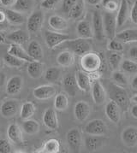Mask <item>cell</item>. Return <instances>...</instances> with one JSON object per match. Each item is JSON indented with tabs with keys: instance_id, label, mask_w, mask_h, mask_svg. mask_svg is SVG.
I'll return each mask as SVG.
<instances>
[{
	"instance_id": "6da1fadb",
	"label": "cell",
	"mask_w": 137,
	"mask_h": 153,
	"mask_svg": "<svg viewBox=\"0 0 137 153\" xmlns=\"http://www.w3.org/2000/svg\"><path fill=\"white\" fill-rule=\"evenodd\" d=\"M108 93L110 98L118 104L121 110L124 111L128 110V108L130 107V101L128 92L124 88L122 87V86L110 83L108 86Z\"/></svg>"
},
{
	"instance_id": "7a4b0ae2",
	"label": "cell",
	"mask_w": 137,
	"mask_h": 153,
	"mask_svg": "<svg viewBox=\"0 0 137 153\" xmlns=\"http://www.w3.org/2000/svg\"><path fill=\"white\" fill-rule=\"evenodd\" d=\"M104 59L99 53L89 51L82 56L81 59V66L85 72L94 73L101 68Z\"/></svg>"
},
{
	"instance_id": "3957f363",
	"label": "cell",
	"mask_w": 137,
	"mask_h": 153,
	"mask_svg": "<svg viewBox=\"0 0 137 153\" xmlns=\"http://www.w3.org/2000/svg\"><path fill=\"white\" fill-rule=\"evenodd\" d=\"M64 46L73 52L75 55L83 56L91 51L92 46L87 39L78 38L75 39H69L64 42Z\"/></svg>"
},
{
	"instance_id": "277c9868",
	"label": "cell",
	"mask_w": 137,
	"mask_h": 153,
	"mask_svg": "<svg viewBox=\"0 0 137 153\" xmlns=\"http://www.w3.org/2000/svg\"><path fill=\"white\" fill-rule=\"evenodd\" d=\"M71 39V38L68 34L65 33H60L57 32H51V31H46L45 33V44L50 49H53L56 46L64 43L65 41Z\"/></svg>"
},
{
	"instance_id": "5b68a950",
	"label": "cell",
	"mask_w": 137,
	"mask_h": 153,
	"mask_svg": "<svg viewBox=\"0 0 137 153\" xmlns=\"http://www.w3.org/2000/svg\"><path fill=\"white\" fill-rule=\"evenodd\" d=\"M44 14L40 10L34 11L27 21V27L30 33H36L42 28L44 24Z\"/></svg>"
},
{
	"instance_id": "8992f818",
	"label": "cell",
	"mask_w": 137,
	"mask_h": 153,
	"mask_svg": "<svg viewBox=\"0 0 137 153\" xmlns=\"http://www.w3.org/2000/svg\"><path fill=\"white\" fill-rule=\"evenodd\" d=\"M103 24H104V30L106 37L110 39H114L116 36V29L117 26V19L116 16L113 12H106L103 16Z\"/></svg>"
},
{
	"instance_id": "52a82bcc",
	"label": "cell",
	"mask_w": 137,
	"mask_h": 153,
	"mask_svg": "<svg viewBox=\"0 0 137 153\" xmlns=\"http://www.w3.org/2000/svg\"><path fill=\"white\" fill-rule=\"evenodd\" d=\"M66 140L69 149L73 152H79L82 144V137L81 131L76 128L68 130L66 134Z\"/></svg>"
},
{
	"instance_id": "ba28073f",
	"label": "cell",
	"mask_w": 137,
	"mask_h": 153,
	"mask_svg": "<svg viewBox=\"0 0 137 153\" xmlns=\"http://www.w3.org/2000/svg\"><path fill=\"white\" fill-rule=\"evenodd\" d=\"M84 131L87 134L91 135H102L106 134L107 132V127L104 121L100 119H94L90 121L85 126Z\"/></svg>"
},
{
	"instance_id": "9c48e42d",
	"label": "cell",
	"mask_w": 137,
	"mask_h": 153,
	"mask_svg": "<svg viewBox=\"0 0 137 153\" xmlns=\"http://www.w3.org/2000/svg\"><path fill=\"white\" fill-rule=\"evenodd\" d=\"M93 28L94 38L99 41L103 40L105 38L103 16L98 10H94L93 13Z\"/></svg>"
},
{
	"instance_id": "30bf717a",
	"label": "cell",
	"mask_w": 137,
	"mask_h": 153,
	"mask_svg": "<svg viewBox=\"0 0 137 153\" xmlns=\"http://www.w3.org/2000/svg\"><path fill=\"white\" fill-rule=\"evenodd\" d=\"M20 110V104L17 100L15 99H8L4 101L1 105V114L5 118L14 117Z\"/></svg>"
},
{
	"instance_id": "8fae6325",
	"label": "cell",
	"mask_w": 137,
	"mask_h": 153,
	"mask_svg": "<svg viewBox=\"0 0 137 153\" xmlns=\"http://www.w3.org/2000/svg\"><path fill=\"white\" fill-rule=\"evenodd\" d=\"M56 87L51 85H42L34 88L33 94L39 100H47L56 95Z\"/></svg>"
},
{
	"instance_id": "7c38bea8",
	"label": "cell",
	"mask_w": 137,
	"mask_h": 153,
	"mask_svg": "<svg viewBox=\"0 0 137 153\" xmlns=\"http://www.w3.org/2000/svg\"><path fill=\"white\" fill-rule=\"evenodd\" d=\"M43 123L45 126L50 130H57L58 128V118L56 110L53 108H48L44 112Z\"/></svg>"
},
{
	"instance_id": "4fadbf2b",
	"label": "cell",
	"mask_w": 137,
	"mask_h": 153,
	"mask_svg": "<svg viewBox=\"0 0 137 153\" xmlns=\"http://www.w3.org/2000/svg\"><path fill=\"white\" fill-rule=\"evenodd\" d=\"M121 108L115 101L111 99L106 106V115L113 123H118L121 119Z\"/></svg>"
},
{
	"instance_id": "5bb4252c",
	"label": "cell",
	"mask_w": 137,
	"mask_h": 153,
	"mask_svg": "<svg viewBox=\"0 0 137 153\" xmlns=\"http://www.w3.org/2000/svg\"><path fill=\"white\" fill-rule=\"evenodd\" d=\"M63 86L66 93L71 97H75L76 95L77 90L79 89L78 85H77L76 77L72 74H68L63 77Z\"/></svg>"
},
{
	"instance_id": "9a60e30c",
	"label": "cell",
	"mask_w": 137,
	"mask_h": 153,
	"mask_svg": "<svg viewBox=\"0 0 137 153\" xmlns=\"http://www.w3.org/2000/svg\"><path fill=\"white\" fill-rule=\"evenodd\" d=\"M90 105L87 104L86 101H78L75 105L74 108V114L75 118L79 122H84L87 120V118L90 115Z\"/></svg>"
},
{
	"instance_id": "2e32d148",
	"label": "cell",
	"mask_w": 137,
	"mask_h": 153,
	"mask_svg": "<svg viewBox=\"0 0 137 153\" xmlns=\"http://www.w3.org/2000/svg\"><path fill=\"white\" fill-rule=\"evenodd\" d=\"M84 143L87 151L93 152L102 148L105 144V140L100 135L88 134V136L85 138Z\"/></svg>"
},
{
	"instance_id": "e0dca14e",
	"label": "cell",
	"mask_w": 137,
	"mask_h": 153,
	"mask_svg": "<svg viewBox=\"0 0 137 153\" xmlns=\"http://www.w3.org/2000/svg\"><path fill=\"white\" fill-rule=\"evenodd\" d=\"M23 86V80L21 76L15 75L10 78L6 83V92L9 95H16L22 91Z\"/></svg>"
},
{
	"instance_id": "ac0fdd59",
	"label": "cell",
	"mask_w": 137,
	"mask_h": 153,
	"mask_svg": "<svg viewBox=\"0 0 137 153\" xmlns=\"http://www.w3.org/2000/svg\"><path fill=\"white\" fill-rule=\"evenodd\" d=\"M7 52L11 54V55L15 56H16V57H18L19 59H21V60L24 62H30L34 61L31 56L28 55V51H26L21 46V45H18V44H10Z\"/></svg>"
},
{
	"instance_id": "d6986e66",
	"label": "cell",
	"mask_w": 137,
	"mask_h": 153,
	"mask_svg": "<svg viewBox=\"0 0 137 153\" xmlns=\"http://www.w3.org/2000/svg\"><path fill=\"white\" fill-rule=\"evenodd\" d=\"M92 96L96 104H103L106 101V92L104 86L99 81H94L92 85Z\"/></svg>"
},
{
	"instance_id": "ffe728a7",
	"label": "cell",
	"mask_w": 137,
	"mask_h": 153,
	"mask_svg": "<svg viewBox=\"0 0 137 153\" xmlns=\"http://www.w3.org/2000/svg\"><path fill=\"white\" fill-rule=\"evenodd\" d=\"M122 140L127 146L133 147L137 145V128L129 127L123 131Z\"/></svg>"
},
{
	"instance_id": "44dd1931",
	"label": "cell",
	"mask_w": 137,
	"mask_h": 153,
	"mask_svg": "<svg viewBox=\"0 0 137 153\" xmlns=\"http://www.w3.org/2000/svg\"><path fill=\"white\" fill-rule=\"evenodd\" d=\"M7 136H8L10 140L14 144H16V145L22 144V140H23L22 129H21L18 124H16V123H12L8 127Z\"/></svg>"
},
{
	"instance_id": "7402d4cb",
	"label": "cell",
	"mask_w": 137,
	"mask_h": 153,
	"mask_svg": "<svg viewBox=\"0 0 137 153\" xmlns=\"http://www.w3.org/2000/svg\"><path fill=\"white\" fill-rule=\"evenodd\" d=\"M28 75L33 79H39L42 76L45 71V64L40 61L30 62L27 68Z\"/></svg>"
},
{
	"instance_id": "603a6c76",
	"label": "cell",
	"mask_w": 137,
	"mask_h": 153,
	"mask_svg": "<svg viewBox=\"0 0 137 153\" xmlns=\"http://www.w3.org/2000/svg\"><path fill=\"white\" fill-rule=\"evenodd\" d=\"M76 80L79 89L83 92H89L92 88V83H91V78L87 74V72L83 71H78L76 73Z\"/></svg>"
},
{
	"instance_id": "cb8c5ba5",
	"label": "cell",
	"mask_w": 137,
	"mask_h": 153,
	"mask_svg": "<svg viewBox=\"0 0 137 153\" xmlns=\"http://www.w3.org/2000/svg\"><path fill=\"white\" fill-rule=\"evenodd\" d=\"M129 17V4L127 0H122L119 4L118 10L117 14V26L123 27L127 22Z\"/></svg>"
},
{
	"instance_id": "d4e9b609",
	"label": "cell",
	"mask_w": 137,
	"mask_h": 153,
	"mask_svg": "<svg viewBox=\"0 0 137 153\" xmlns=\"http://www.w3.org/2000/svg\"><path fill=\"white\" fill-rule=\"evenodd\" d=\"M76 31L80 38L83 39H92L94 37V31L92 29V26L87 21H80L76 27Z\"/></svg>"
},
{
	"instance_id": "484cf974",
	"label": "cell",
	"mask_w": 137,
	"mask_h": 153,
	"mask_svg": "<svg viewBox=\"0 0 137 153\" xmlns=\"http://www.w3.org/2000/svg\"><path fill=\"white\" fill-rule=\"evenodd\" d=\"M28 53L35 61H41L44 57V51L41 45L36 40H33L28 45Z\"/></svg>"
},
{
	"instance_id": "4316f807",
	"label": "cell",
	"mask_w": 137,
	"mask_h": 153,
	"mask_svg": "<svg viewBox=\"0 0 137 153\" xmlns=\"http://www.w3.org/2000/svg\"><path fill=\"white\" fill-rule=\"evenodd\" d=\"M116 39L124 43L137 42V29L130 28L122 31L116 34Z\"/></svg>"
},
{
	"instance_id": "83f0119b",
	"label": "cell",
	"mask_w": 137,
	"mask_h": 153,
	"mask_svg": "<svg viewBox=\"0 0 137 153\" xmlns=\"http://www.w3.org/2000/svg\"><path fill=\"white\" fill-rule=\"evenodd\" d=\"M75 54L70 51H64L57 56V63L62 67L68 68L72 66L75 62Z\"/></svg>"
},
{
	"instance_id": "f1b7e54d",
	"label": "cell",
	"mask_w": 137,
	"mask_h": 153,
	"mask_svg": "<svg viewBox=\"0 0 137 153\" xmlns=\"http://www.w3.org/2000/svg\"><path fill=\"white\" fill-rule=\"evenodd\" d=\"M49 26L56 31H63L68 28V22L60 16H51L48 19Z\"/></svg>"
},
{
	"instance_id": "f546056e",
	"label": "cell",
	"mask_w": 137,
	"mask_h": 153,
	"mask_svg": "<svg viewBox=\"0 0 137 153\" xmlns=\"http://www.w3.org/2000/svg\"><path fill=\"white\" fill-rule=\"evenodd\" d=\"M6 18L8 22L14 25H21L25 22V16L22 15V13L16 11L15 10L8 9L5 11Z\"/></svg>"
},
{
	"instance_id": "4dcf8cb0",
	"label": "cell",
	"mask_w": 137,
	"mask_h": 153,
	"mask_svg": "<svg viewBox=\"0 0 137 153\" xmlns=\"http://www.w3.org/2000/svg\"><path fill=\"white\" fill-rule=\"evenodd\" d=\"M6 39L11 43L22 45L27 42V40L28 39V35L25 31L18 29L9 33L6 36Z\"/></svg>"
},
{
	"instance_id": "1f68e13d",
	"label": "cell",
	"mask_w": 137,
	"mask_h": 153,
	"mask_svg": "<svg viewBox=\"0 0 137 153\" xmlns=\"http://www.w3.org/2000/svg\"><path fill=\"white\" fill-rule=\"evenodd\" d=\"M34 4V0H16L13 5V10L21 13L29 12Z\"/></svg>"
},
{
	"instance_id": "d6a6232c",
	"label": "cell",
	"mask_w": 137,
	"mask_h": 153,
	"mask_svg": "<svg viewBox=\"0 0 137 153\" xmlns=\"http://www.w3.org/2000/svg\"><path fill=\"white\" fill-rule=\"evenodd\" d=\"M68 106V99L67 95L63 92L57 94L54 99V109L58 111L67 110Z\"/></svg>"
},
{
	"instance_id": "836d02e7",
	"label": "cell",
	"mask_w": 137,
	"mask_h": 153,
	"mask_svg": "<svg viewBox=\"0 0 137 153\" xmlns=\"http://www.w3.org/2000/svg\"><path fill=\"white\" fill-rule=\"evenodd\" d=\"M61 69L60 68L51 67L47 68L45 72V79L50 83H56L60 79L61 76Z\"/></svg>"
},
{
	"instance_id": "e575fe53",
	"label": "cell",
	"mask_w": 137,
	"mask_h": 153,
	"mask_svg": "<svg viewBox=\"0 0 137 153\" xmlns=\"http://www.w3.org/2000/svg\"><path fill=\"white\" fill-rule=\"evenodd\" d=\"M22 129L26 134L29 135L36 134L39 131V124L37 121L28 119L22 123Z\"/></svg>"
},
{
	"instance_id": "d590c367",
	"label": "cell",
	"mask_w": 137,
	"mask_h": 153,
	"mask_svg": "<svg viewBox=\"0 0 137 153\" xmlns=\"http://www.w3.org/2000/svg\"><path fill=\"white\" fill-rule=\"evenodd\" d=\"M35 113V106L32 102H26L21 107L20 116L22 120H28L34 117Z\"/></svg>"
},
{
	"instance_id": "8d00e7d4",
	"label": "cell",
	"mask_w": 137,
	"mask_h": 153,
	"mask_svg": "<svg viewBox=\"0 0 137 153\" xmlns=\"http://www.w3.org/2000/svg\"><path fill=\"white\" fill-rule=\"evenodd\" d=\"M84 10H85V6H84L83 0H78V2L72 7V9L68 13V17L73 20L80 19L84 13Z\"/></svg>"
},
{
	"instance_id": "74e56055",
	"label": "cell",
	"mask_w": 137,
	"mask_h": 153,
	"mask_svg": "<svg viewBox=\"0 0 137 153\" xmlns=\"http://www.w3.org/2000/svg\"><path fill=\"white\" fill-rule=\"evenodd\" d=\"M60 152V142L57 139H50L44 145L42 151L43 153H57Z\"/></svg>"
},
{
	"instance_id": "f35d334b",
	"label": "cell",
	"mask_w": 137,
	"mask_h": 153,
	"mask_svg": "<svg viewBox=\"0 0 137 153\" xmlns=\"http://www.w3.org/2000/svg\"><path fill=\"white\" fill-rule=\"evenodd\" d=\"M107 59H108L110 67L114 70H117L123 61V55L118 51H112V53L109 54Z\"/></svg>"
},
{
	"instance_id": "ab89813d",
	"label": "cell",
	"mask_w": 137,
	"mask_h": 153,
	"mask_svg": "<svg viewBox=\"0 0 137 153\" xmlns=\"http://www.w3.org/2000/svg\"><path fill=\"white\" fill-rule=\"evenodd\" d=\"M4 62L6 63L8 66L13 68H20L22 67L24 63V61L19 59L18 57L11 55L7 52L5 55L4 56Z\"/></svg>"
},
{
	"instance_id": "60d3db41",
	"label": "cell",
	"mask_w": 137,
	"mask_h": 153,
	"mask_svg": "<svg viewBox=\"0 0 137 153\" xmlns=\"http://www.w3.org/2000/svg\"><path fill=\"white\" fill-rule=\"evenodd\" d=\"M121 68L122 69L126 72V73L130 74H136L137 73V62L129 60V59H124L121 62Z\"/></svg>"
},
{
	"instance_id": "b9f144b4",
	"label": "cell",
	"mask_w": 137,
	"mask_h": 153,
	"mask_svg": "<svg viewBox=\"0 0 137 153\" xmlns=\"http://www.w3.org/2000/svg\"><path fill=\"white\" fill-rule=\"evenodd\" d=\"M100 3L103 8L108 12L113 13L118 10L119 4H120L118 0H101Z\"/></svg>"
},
{
	"instance_id": "7bdbcfd3",
	"label": "cell",
	"mask_w": 137,
	"mask_h": 153,
	"mask_svg": "<svg viewBox=\"0 0 137 153\" xmlns=\"http://www.w3.org/2000/svg\"><path fill=\"white\" fill-rule=\"evenodd\" d=\"M113 80L119 86H126L128 84V79L124 74L120 71H115L112 74Z\"/></svg>"
},
{
	"instance_id": "ee69618b",
	"label": "cell",
	"mask_w": 137,
	"mask_h": 153,
	"mask_svg": "<svg viewBox=\"0 0 137 153\" xmlns=\"http://www.w3.org/2000/svg\"><path fill=\"white\" fill-rule=\"evenodd\" d=\"M108 49L111 51H118L121 52L124 50V45L121 43V41H118V39H112L108 44Z\"/></svg>"
},
{
	"instance_id": "f6af8a7d",
	"label": "cell",
	"mask_w": 137,
	"mask_h": 153,
	"mask_svg": "<svg viewBox=\"0 0 137 153\" xmlns=\"http://www.w3.org/2000/svg\"><path fill=\"white\" fill-rule=\"evenodd\" d=\"M12 147L9 140L5 139L0 140V153H10L11 152Z\"/></svg>"
},
{
	"instance_id": "bcb514c9",
	"label": "cell",
	"mask_w": 137,
	"mask_h": 153,
	"mask_svg": "<svg viewBox=\"0 0 137 153\" xmlns=\"http://www.w3.org/2000/svg\"><path fill=\"white\" fill-rule=\"evenodd\" d=\"M77 2L78 0H63L62 10L64 13H68Z\"/></svg>"
},
{
	"instance_id": "7dc6e473",
	"label": "cell",
	"mask_w": 137,
	"mask_h": 153,
	"mask_svg": "<svg viewBox=\"0 0 137 153\" xmlns=\"http://www.w3.org/2000/svg\"><path fill=\"white\" fill-rule=\"evenodd\" d=\"M61 0H43L41 2V7L45 10H52Z\"/></svg>"
},
{
	"instance_id": "c3c4849f",
	"label": "cell",
	"mask_w": 137,
	"mask_h": 153,
	"mask_svg": "<svg viewBox=\"0 0 137 153\" xmlns=\"http://www.w3.org/2000/svg\"><path fill=\"white\" fill-rule=\"evenodd\" d=\"M130 19L133 23L137 24V0L135 1V4L132 7L130 11Z\"/></svg>"
},
{
	"instance_id": "681fc988",
	"label": "cell",
	"mask_w": 137,
	"mask_h": 153,
	"mask_svg": "<svg viewBox=\"0 0 137 153\" xmlns=\"http://www.w3.org/2000/svg\"><path fill=\"white\" fill-rule=\"evenodd\" d=\"M16 0H0V3L4 7H12Z\"/></svg>"
},
{
	"instance_id": "f907efd6",
	"label": "cell",
	"mask_w": 137,
	"mask_h": 153,
	"mask_svg": "<svg viewBox=\"0 0 137 153\" xmlns=\"http://www.w3.org/2000/svg\"><path fill=\"white\" fill-rule=\"evenodd\" d=\"M129 54L130 56V57L134 58V59H137V46L131 47L129 51Z\"/></svg>"
},
{
	"instance_id": "816d5d0a",
	"label": "cell",
	"mask_w": 137,
	"mask_h": 153,
	"mask_svg": "<svg viewBox=\"0 0 137 153\" xmlns=\"http://www.w3.org/2000/svg\"><path fill=\"white\" fill-rule=\"evenodd\" d=\"M5 81H6V76H5V74L3 73V72H0V87L4 85Z\"/></svg>"
},
{
	"instance_id": "f5cc1de1",
	"label": "cell",
	"mask_w": 137,
	"mask_h": 153,
	"mask_svg": "<svg viewBox=\"0 0 137 153\" xmlns=\"http://www.w3.org/2000/svg\"><path fill=\"white\" fill-rule=\"evenodd\" d=\"M85 1L90 5H98L101 2V0H85Z\"/></svg>"
},
{
	"instance_id": "db71d44e",
	"label": "cell",
	"mask_w": 137,
	"mask_h": 153,
	"mask_svg": "<svg viewBox=\"0 0 137 153\" xmlns=\"http://www.w3.org/2000/svg\"><path fill=\"white\" fill-rule=\"evenodd\" d=\"M131 87L134 89V90H137V75L134 77V79L132 80L131 82Z\"/></svg>"
},
{
	"instance_id": "11a10c76",
	"label": "cell",
	"mask_w": 137,
	"mask_h": 153,
	"mask_svg": "<svg viewBox=\"0 0 137 153\" xmlns=\"http://www.w3.org/2000/svg\"><path fill=\"white\" fill-rule=\"evenodd\" d=\"M131 114H132L133 117L137 119V104L132 107V109H131Z\"/></svg>"
},
{
	"instance_id": "9f6ffc18",
	"label": "cell",
	"mask_w": 137,
	"mask_h": 153,
	"mask_svg": "<svg viewBox=\"0 0 137 153\" xmlns=\"http://www.w3.org/2000/svg\"><path fill=\"white\" fill-rule=\"evenodd\" d=\"M132 100H133V101H134L135 103H136V104H137V94H136V95H135V96H134V97L132 98Z\"/></svg>"
},
{
	"instance_id": "6f0895ef",
	"label": "cell",
	"mask_w": 137,
	"mask_h": 153,
	"mask_svg": "<svg viewBox=\"0 0 137 153\" xmlns=\"http://www.w3.org/2000/svg\"><path fill=\"white\" fill-rule=\"evenodd\" d=\"M2 66H3V62H1V60H0V69L2 68Z\"/></svg>"
}]
</instances>
